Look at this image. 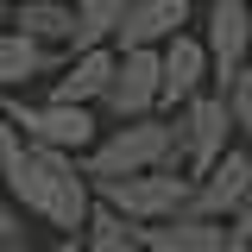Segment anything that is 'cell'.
<instances>
[{
  "label": "cell",
  "mask_w": 252,
  "mask_h": 252,
  "mask_svg": "<svg viewBox=\"0 0 252 252\" xmlns=\"http://www.w3.org/2000/svg\"><path fill=\"white\" fill-rule=\"evenodd\" d=\"M246 202H252V152L233 139L202 177H189L183 215H195V220H227L233 208H246Z\"/></svg>",
  "instance_id": "obj_6"
},
{
  "label": "cell",
  "mask_w": 252,
  "mask_h": 252,
  "mask_svg": "<svg viewBox=\"0 0 252 252\" xmlns=\"http://www.w3.org/2000/svg\"><path fill=\"white\" fill-rule=\"evenodd\" d=\"M32 227H26V215L6 202V189H0V252H32V240H26Z\"/></svg>",
  "instance_id": "obj_18"
},
{
  "label": "cell",
  "mask_w": 252,
  "mask_h": 252,
  "mask_svg": "<svg viewBox=\"0 0 252 252\" xmlns=\"http://www.w3.org/2000/svg\"><path fill=\"white\" fill-rule=\"evenodd\" d=\"M107 76H114V51H107V44H94V51H63V63L51 69L44 101H63V107H94V101H101V89H107Z\"/></svg>",
  "instance_id": "obj_11"
},
{
  "label": "cell",
  "mask_w": 252,
  "mask_h": 252,
  "mask_svg": "<svg viewBox=\"0 0 252 252\" xmlns=\"http://www.w3.org/2000/svg\"><path fill=\"white\" fill-rule=\"evenodd\" d=\"M63 63V51H44V44H32V38H19L13 26H0V94H19L26 82H38V76H51Z\"/></svg>",
  "instance_id": "obj_13"
},
{
  "label": "cell",
  "mask_w": 252,
  "mask_h": 252,
  "mask_svg": "<svg viewBox=\"0 0 252 252\" xmlns=\"http://www.w3.org/2000/svg\"><path fill=\"white\" fill-rule=\"evenodd\" d=\"M0 189H6V202L26 220L51 227L57 240H76L82 220H89V208H94V189H89V177L76 170V158L26 145L6 120H0Z\"/></svg>",
  "instance_id": "obj_1"
},
{
  "label": "cell",
  "mask_w": 252,
  "mask_h": 252,
  "mask_svg": "<svg viewBox=\"0 0 252 252\" xmlns=\"http://www.w3.org/2000/svg\"><path fill=\"white\" fill-rule=\"evenodd\" d=\"M94 114H101V126L158 114V51H114V76L94 101Z\"/></svg>",
  "instance_id": "obj_7"
},
{
  "label": "cell",
  "mask_w": 252,
  "mask_h": 252,
  "mask_svg": "<svg viewBox=\"0 0 252 252\" xmlns=\"http://www.w3.org/2000/svg\"><path fill=\"white\" fill-rule=\"evenodd\" d=\"M183 26H189V0H126L107 51H158L164 38H177Z\"/></svg>",
  "instance_id": "obj_10"
},
{
  "label": "cell",
  "mask_w": 252,
  "mask_h": 252,
  "mask_svg": "<svg viewBox=\"0 0 252 252\" xmlns=\"http://www.w3.org/2000/svg\"><path fill=\"white\" fill-rule=\"evenodd\" d=\"M208 89V57H202V38L195 32H177L158 44V114H177L183 101Z\"/></svg>",
  "instance_id": "obj_9"
},
{
  "label": "cell",
  "mask_w": 252,
  "mask_h": 252,
  "mask_svg": "<svg viewBox=\"0 0 252 252\" xmlns=\"http://www.w3.org/2000/svg\"><path fill=\"white\" fill-rule=\"evenodd\" d=\"M0 6H19V0H0Z\"/></svg>",
  "instance_id": "obj_20"
},
{
  "label": "cell",
  "mask_w": 252,
  "mask_h": 252,
  "mask_svg": "<svg viewBox=\"0 0 252 252\" xmlns=\"http://www.w3.org/2000/svg\"><path fill=\"white\" fill-rule=\"evenodd\" d=\"M0 26H6V6H0Z\"/></svg>",
  "instance_id": "obj_21"
},
{
  "label": "cell",
  "mask_w": 252,
  "mask_h": 252,
  "mask_svg": "<svg viewBox=\"0 0 252 252\" xmlns=\"http://www.w3.org/2000/svg\"><path fill=\"white\" fill-rule=\"evenodd\" d=\"M208 94H220V107H227V126H233V139L252 126V76L240 69L233 82H220V89H208Z\"/></svg>",
  "instance_id": "obj_17"
},
{
  "label": "cell",
  "mask_w": 252,
  "mask_h": 252,
  "mask_svg": "<svg viewBox=\"0 0 252 252\" xmlns=\"http://www.w3.org/2000/svg\"><path fill=\"white\" fill-rule=\"evenodd\" d=\"M6 126H13L26 145L69 152V158H82L94 139H101V114H94V107H63V101H6Z\"/></svg>",
  "instance_id": "obj_4"
},
{
  "label": "cell",
  "mask_w": 252,
  "mask_h": 252,
  "mask_svg": "<svg viewBox=\"0 0 252 252\" xmlns=\"http://www.w3.org/2000/svg\"><path fill=\"white\" fill-rule=\"evenodd\" d=\"M120 6H126V0H69V51L107 44L114 26H120Z\"/></svg>",
  "instance_id": "obj_15"
},
{
  "label": "cell",
  "mask_w": 252,
  "mask_h": 252,
  "mask_svg": "<svg viewBox=\"0 0 252 252\" xmlns=\"http://www.w3.org/2000/svg\"><path fill=\"white\" fill-rule=\"evenodd\" d=\"M139 252H227L220 246V220H195V215H170L152 227H132Z\"/></svg>",
  "instance_id": "obj_12"
},
{
  "label": "cell",
  "mask_w": 252,
  "mask_h": 252,
  "mask_svg": "<svg viewBox=\"0 0 252 252\" xmlns=\"http://www.w3.org/2000/svg\"><path fill=\"white\" fill-rule=\"evenodd\" d=\"M164 120H170V158H177L183 177H202V170L233 145L227 107H220V94H208V89L195 94V101H183L177 114H164Z\"/></svg>",
  "instance_id": "obj_5"
},
{
  "label": "cell",
  "mask_w": 252,
  "mask_h": 252,
  "mask_svg": "<svg viewBox=\"0 0 252 252\" xmlns=\"http://www.w3.org/2000/svg\"><path fill=\"white\" fill-rule=\"evenodd\" d=\"M32 252H76V240H51V246H32Z\"/></svg>",
  "instance_id": "obj_19"
},
{
  "label": "cell",
  "mask_w": 252,
  "mask_h": 252,
  "mask_svg": "<svg viewBox=\"0 0 252 252\" xmlns=\"http://www.w3.org/2000/svg\"><path fill=\"white\" fill-rule=\"evenodd\" d=\"M246 38H252V6L246 0H215L202 26V57H208V89L233 82L246 69Z\"/></svg>",
  "instance_id": "obj_8"
},
{
  "label": "cell",
  "mask_w": 252,
  "mask_h": 252,
  "mask_svg": "<svg viewBox=\"0 0 252 252\" xmlns=\"http://www.w3.org/2000/svg\"><path fill=\"white\" fill-rule=\"evenodd\" d=\"M89 189H94V202L107 215H120L126 227H152V220L183 215L189 177L183 170H139V177H107V183H89Z\"/></svg>",
  "instance_id": "obj_3"
},
{
  "label": "cell",
  "mask_w": 252,
  "mask_h": 252,
  "mask_svg": "<svg viewBox=\"0 0 252 252\" xmlns=\"http://www.w3.org/2000/svg\"><path fill=\"white\" fill-rule=\"evenodd\" d=\"M6 26L44 51H69V0H19L6 6Z\"/></svg>",
  "instance_id": "obj_14"
},
{
  "label": "cell",
  "mask_w": 252,
  "mask_h": 252,
  "mask_svg": "<svg viewBox=\"0 0 252 252\" xmlns=\"http://www.w3.org/2000/svg\"><path fill=\"white\" fill-rule=\"evenodd\" d=\"M76 252H139V246H132V227L94 202L89 220H82V233H76Z\"/></svg>",
  "instance_id": "obj_16"
},
{
  "label": "cell",
  "mask_w": 252,
  "mask_h": 252,
  "mask_svg": "<svg viewBox=\"0 0 252 252\" xmlns=\"http://www.w3.org/2000/svg\"><path fill=\"white\" fill-rule=\"evenodd\" d=\"M76 170H82L89 183L139 177V170H177V158H170V120H164V114H145V120L101 126V139L76 158Z\"/></svg>",
  "instance_id": "obj_2"
}]
</instances>
